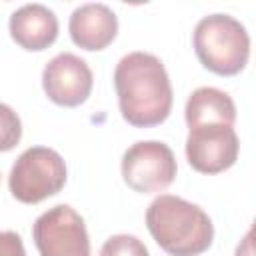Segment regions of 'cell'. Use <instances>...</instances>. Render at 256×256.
Masks as SVG:
<instances>
[{"instance_id":"4fadbf2b","label":"cell","mask_w":256,"mask_h":256,"mask_svg":"<svg viewBox=\"0 0 256 256\" xmlns=\"http://www.w3.org/2000/svg\"><path fill=\"white\" fill-rule=\"evenodd\" d=\"M0 110H2V146L0 148L4 152H8L14 144H18L20 134H22V128H20L18 116L12 112V108L8 104H2Z\"/></svg>"},{"instance_id":"5b68a950","label":"cell","mask_w":256,"mask_h":256,"mask_svg":"<svg viewBox=\"0 0 256 256\" xmlns=\"http://www.w3.org/2000/svg\"><path fill=\"white\" fill-rule=\"evenodd\" d=\"M40 256H90V238L82 216L68 204L40 214L32 226Z\"/></svg>"},{"instance_id":"52a82bcc","label":"cell","mask_w":256,"mask_h":256,"mask_svg":"<svg viewBox=\"0 0 256 256\" xmlns=\"http://www.w3.org/2000/svg\"><path fill=\"white\" fill-rule=\"evenodd\" d=\"M240 142L232 126L204 124L190 128L186 138L188 164L202 174H218L234 166Z\"/></svg>"},{"instance_id":"7c38bea8","label":"cell","mask_w":256,"mask_h":256,"mask_svg":"<svg viewBox=\"0 0 256 256\" xmlns=\"http://www.w3.org/2000/svg\"><path fill=\"white\" fill-rule=\"evenodd\" d=\"M100 256H150L148 248L144 246L142 240H138L132 234H116L110 236L102 248Z\"/></svg>"},{"instance_id":"ba28073f","label":"cell","mask_w":256,"mask_h":256,"mask_svg":"<svg viewBox=\"0 0 256 256\" xmlns=\"http://www.w3.org/2000/svg\"><path fill=\"white\" fill-rule=\"evenodd\" d=\"M92 70L80 56L72 52H62L54 56L42 72V88L46 96L66 108L80 106L88 100L92 92Z\"/></svg>"},{"instance_id":"9a60e30c","label":"cell","mask_w":256,"mask_h":256,"mask_svg":"<svg viewBox=\"0 0 256 256\" xmlns=\"http://www.w3.org/2000/svg\"><path fill=\"white\" fill-rule=\"evenodd\" d=\"M234 256H256V220L252 222L246 236L238 242Z\"/></svg>"},{"instance_id":"7a4b0ae2","label":"cell","mask_w":256,"mask_h":256,"mask_svg":"<svg viewBox=\"0 0 256 256\" xmlns=\"http://www.w3.org/2000/svg\"><path fill=\"white\" fill-rule=\"evenodd\" d=\"M146 226L170 256H198L210 248L214 238L210 216L200 206L172 194L152 200L146 210Z\"/></svg>"},{"instance_id":"8992f818","label":"cell","mask_w":256,"mask_h":256,"mask_svg":"<svg viewBox=\"0 0 256 256\" xmlns=\"http://www.w3.org/2000/svg\"><path fill=\"white\" fill-rule=\"evenodd\" d=\"M176 170L174 152L158 140L136 142L122 156V178L140 194L166 190L174 182Z\"/></svg>"},{"instance_id":"5bb4252c","label":"cell","mask_w":256,"mask_h":256,"mask_svg":"<svg viewBox=\"0 0 256 256\" xmlns=\"http://www.w3.org/2000/svg\"><path fill=\"white\" fill-rule=\"evenodd\" d=\"M0 248H2V256H26L24 246H22V238L12 230L2 232Z\"/></svg>"},{"instance_id":"6da1fadb","label":"cell","mask_w":256,"mask_h":256,"mask_svg":"<svg viewBox=\"0 0 256 256\" xmlns=\"http://www.w3.org/2000/svg\"><path fill=\"white\" fill-rule=\"evenodd\" d=\"M114 88L122 118L138 128L162 124L172 110V84L160 58L130 52L114 70Z\"/></svg>"},{"instance_id":"30bf717a","label":"cell","mask_w":256,"mask_h":256,"mask_svg":"<svg viewBox=\"0 0 256 256\" xmlns=\"http://www.w3.org/2000/svg\"><path fill=\"white\" fill-rule=\"evenodd\" d=\"M10 36L18 46L40 52L58 38V18L44 4H24L10 16Z\"/></svg>"},{"instance_id":"8fae6325","label":"cell","mask_w":256,"mask_h":256,"mask_svg":"<svg viewBox=\"0 0 256 256\" xmlns=\"http://www.w3.org/2000/svg\"><path fill=\"white\" fill-rule=\"evenodd\" d=\"M186 124L188 128L204 126V124H226L234 126L236 122V104L234 100L212 86L196 88L186 102Z\"/></svg>"},{"instance_id":"9c48e42d","label":"cell","mask_w":256,"mask_h":256,"mask_svg":"<svg viewBox=\"0 0 256 256\" xmlns=\"http://www.w3.org/2000/svg\"><path fill=\"white\" fill-rule=\"evenodd\" d=\"M70 38L82 50H104L118 32V18L106 4L88 2L78 6L68 22Z\"/></svg>"},{"instance_id":"277c9868","label":"cell","mask_w":256,"mask_h":256,"mask_svg":"<svg viewBox=\"0 0 256 256\" xmlns=\"http://www.w3.org/2000/svg\"><path fill=\"white\" fill-rule=\"evenodd\" d=\"M66 184L64 158L46 146L24 150L12 164L8 188L18 202L38 204L58 194Z\"/></svg>"},{"instance_id":"3957f363","label":"cell","mask_w":256,"mask_h":256,"mask_svg":"<svg viewBox=\"0 0 256 256\" xmlns=\"http://www.w3.org/2000/svg\"><path fill=\"white\" fill-rule=\"evenodd\" d=\"M194 50L206 70L218 76H234L248 64L250 36L236 18L210 14L194 28Z\"/></svg>"}]
</instances>
